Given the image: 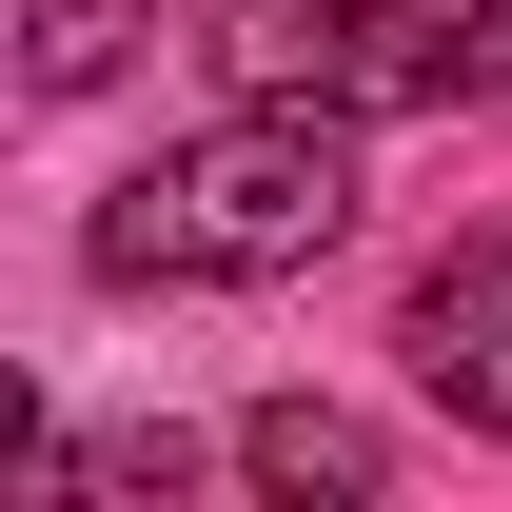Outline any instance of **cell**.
Returning a JSON list of instances; mask_svg holds the SVG:
<instances>
[{"instance_id": "cell-6", "label": "cell", "mask_w": 512, "mask_h": 512, "mask_svg": "<svg viewBox=\"0 0 512 512\" xmlns=\"http://www.w3.org/2000/svg\"><path fill=\"white\" fill-rule=\"evenodd\" d=\"M119 60H138V0H20V79L40 99H99Z\"/></svg>"}, {"instance_id": "cell-1", "label": "cell", "mask_w": 512, "mask_h": 512, "mask_svg": "<svg viewBox=\"0 0 512 512\" xmlns=\"http://www.w3.org/2000/svg\"><path fill=\"white\" fill-rule=\"evenodd\" d=\"M355 237V119L256 79L237 119H197L158 178L99 217V276H316Z\"/></svg>"}, {"instance_id": "cell-3", "label": "cell", "mask_w": 512, "mask_h": 512, "mask_svg": "<svg viewBox=\"0 0 512 512\" xmlns=\"http://www.w3.org/2000/svg\"><path fill=\"white\" fill-rule=\"evenodd\" d=\"M394 20H414V0H217V60H237V79H296V99H375V79H394Z\"/></svg>"}, {"instance_id": "cell-5", "label": "cell", "mask_w": 512, "mask_h": 512, "mask_svg": "<svg viewBox=\"0 0 512 512\" xmlns=\"http://www.w3.org/2000/svg\"><path fill=\"white\" fill-rule=\"evenodd\" d=\"M493 79H512V0H414L375 99H493Z\"/></svg>"}, {"instance_id": "cell-2", "label": "cell", "mask_w": 512, "mask_h": 512, "mask_svg": "<svg viewBox=\"0 0 512 512\" xmlns=\"http://www.w3.org/2000/svg\"><path fill=\"white\" fill-rule=\"evenodd\" d=\"M414 375H434L473 434H512V217H493V237H453L434 276H414Z\"/></svg>"}, {"instance_id": "cell-4", "label": "cell", "mask_w": 512, "mask_h": 512, "mask_svg": "<svg viewBox=\"0 0 512 512\" xmlns=\"http://www.w3.org/2000/svg\"><path fill=\"white\" fill-rule=\"evenodd\" d=\"M237 473H256V493H296V512H375L394 493V453H375V414H335V394H256V414H237Z\"/></svg>"}]
</instances>
